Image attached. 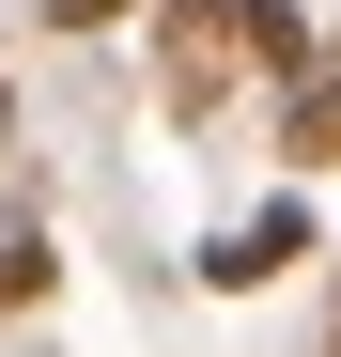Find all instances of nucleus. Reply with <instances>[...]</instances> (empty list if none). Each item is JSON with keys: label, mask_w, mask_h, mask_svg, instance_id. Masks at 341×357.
Returning <instances> with one entry per match:
<instances>
[{"label": "nucleus", "mask_w": 341, "mask_h": 357, "mask_svg": "<svg viewBox=\"0 0 341 357\" xmlns=\"http://www.w3.org/2000/svg\"><path fill=\"white\" fill-rule=\"evenodd\" d=\"M155 63H170V109H217V78H233V0H155Z\"/></svg>", "instance_id": "nucleus-1"}, {"label": "nucleus", "mask_w": 341, "mask_h": 357, "mask_svg": "<svg viewBox=\"0 0 341 357\" xmlns=\"http://www.w3.org/2000/svg\"><path fill=\"white\" fill-rule=\"evenodd\" d=\"M233 47H248L279 93H310V78H326V47H310V16H295V0H233Z\"/></svg>", "instance_id": "nucleus-3"}, {"label": "nucleus", "mask_w": 341, "mask_h": 357, "mask_svg": "<svg viewBox=\"0 0 341 357\" xmlns=\"http://www.w3.org/2000/svg\"><path fill=\"white\" fill-rule=\"evenodd\" d=\"M279 264H310V202H264V218H233V233L202 249V280H217V295H264Z\"/></svg>", "instance_id": "nucleus-2"}, {"label": "nucleus", "mask_w": 341, "mask_h": 357, "mask_svg": "<svg viewBox=\"0 0 341 357\" xmlns=\"http://www.w3.org/2000/svg\"><path fill=\"white\" fill-rule=\"evenodd\" d=\"M47 31H109V16H140V0H31Z\"/></svg>", "instance_id": "nucleus-5"}, {"label": "nucleus", "mask_w": 341, "mask_h": 357, "mask_svg": "<svg viewBox=\"0 0 341 357\" xmlns=\"http://www.w3.org/2000/svg\"><path fill=\"white\" fill-rule=\"evenodd\" d=\"M326 357H341V311H326Z\"/></svg>", "instance_id": "nucleus-6"}, {"label": "nucleus", "mask_w": 341, "mask_h": 357, "mask_svg": "<svg viewBox=\"0 0 341 357\" xmlns=\"http://www.w3.org/2000/svg\"><path fill=\"white\" fill-rule=\"evenodd\" d=\"M279 155H295V171H341V78L279 93Z\"/></svg>", "instance_id": "nucleus-4"}]
</instances>
